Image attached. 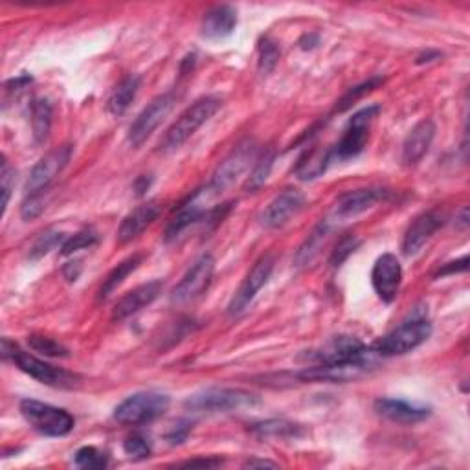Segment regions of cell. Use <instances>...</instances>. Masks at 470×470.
I'll list each match as a JSON object with an SVG mask.
<instances>
[{
	"label": "cell",
	"mask_w": 470,
	"mask_h": 470,
	"mask_svg": "<svg viewBox=\"0 0 470 470\" xmlns=\"http://www.w3.org/2000/svg\"><path fill=\"white\" fill-rule=\"evenodd\" d=\"M221 105L222 100L219 96H203L191 103L162 136L161 151H175L184 145L221 109Z\"/></svg>",
	"instance_id": "1"
},
{
	"label": "cell",
	"mask_w": 470,
	"mask_h": 470,
	"mask_svg": "<svg viewBox=\"0 0 470 470\" xmlns=\"http://www.w3.org/2000/svg\"><path fill=\"white\" fill-rule=\"evenodd\" d=\"M430 335H432V324H430L424 312L415 310L401 326L384 335L373 349L382 357L406 355V352L424 344L430 338Z\"/></svg>",
	"instance_id": "2"
},
{
	"label": "cell",
	"mask_w": 470,
	"mask_h": 470,
	"mask_svg": "<svg viewBox=\"0 0 470 470\" xmlns=\"http://www.w3.org/2000/svg\"><path fill=\"white\" fill-rule=\"evenodd\" d=\"M3 359L13 362L22 373L30 375L31 379L39 380L41 384L52 386V387H61V389H70L77 384V375L63 370V368H56L41 359H37L30 352L22 351L17 344L10 342L8 338L3 340Z\"/></svg>",
	"instance_id": "3"
},
{
	"label": "cell",
	"mask_w": 470,
	"mask_h": 470,
	"mask_svg": "<svg viewBox=\"0 0 470 470\" xmlns=\"http://www.w3.org/2000/svg\"><path fill=\"white\" fill-rule=\"evenodd\" d=\"M21 413L33 430L48 438H65L75 426V419L70 412L41 401H21Z\"/></svg>",
	"instance_id": "4"
},
{
	"label": "cell",
	"mask_w": 470,
	"mask_h": 470,
	"mask_svg": "<svg viewBox=\"0 0 470 470\" xmlns=\"http://www.w3.org/2000/svg\"><path fill=\"white\" fill-rule=\"evenodd\" d=\"M257 403L259 399L245 389L208 387L199 391V394L191 396L186 401V408L201 413H219V412H233V410L248 408Z\"/></svg>",
	"instance_id": "5"
},
{
	"label": "cell",
	"mask_w": 470,
	"mask_h": 470,
	"mask_svg": "<svg viewBox=\"0 0 470 470\" xmlns=\"http://www.w3.org/2000/svg\"><path fill=\"white\" fill-rule=\"evenodd\" d=\"M171 399L159 391H138L114 410V419L122 424H145L162 417L170 410Z\"/></svg>",
	"instance_id": "6"
},
{
	"label": "cell",
	"mask_w": 470,
	"mask_h": 470,
	"mask_svg": "<svg viewBox=\"0 0 470 470\" xmlns=\"http://www.w3.org/2000/svg\"><path fill=\"white\" fill-rule=\"evenodd\" d=\"M379 112H380L379 105H370L349 118L340 142L331 149L333 159H338V161L357 159V156L366 149V144L370 140L371 124Z\"/></svg>",
	"instance_id": "7"
},
{
	"label": "cell",
	"mask_w": 470,
	"mask_h": 470,
	"mask_svg": "<svg viewBox=\"0 0 470 470\" xmlns=\"http://www.w3.org/2000/svg\"><path fill=\"white\" fill-rule=\"evenodd\" d=\"M375 362L371 361L370 352L357 359L342 361V362H331V364H317L312 368H305L298 379L305 382H352L364 375H368L373 370Z\"/></svg>",
	"instance_id": "8"
},
{
	"label": "cell",
	"mask_w": 470,
	"mask_h": 470,
	"mask_svg": "<svg viewBox=\"0 0 470 470\" xmlns=\"http://www.w3.org/2000/svg\"><path fill=\"white\" fill-rule=\"evenodd\" d=\"M213 274H215V257L212 254L201 256L187 268L182 280L173 289L171 301L177 305H184L201 298L205 291H208L213 280Z\"/></svg>",
	"instance_id": "9"
},
{
	"label": "cell",
	"mask_w": 470,
	"mask_h": 470,
	"mask_svg": "<svg viewBox=\"0 0 470 470\" xmlns=\"http://www.w3.org/2000/svg\"><path fill=\"white\" fill-rule=\"evenodd\" d=\"M256 161H257V147H256V144L252 140H243L219 164V168L212 175V180H210L208 187L212 189V193L219 195L221 191H224L235 180H238L252 166V162H256Z\"/></svg>",
	"instance_id": "10"
},
{
	"label": "cell",
	"mask_w": 470,
	"mask_h": 470,
	"mask_svg": "<svg viewBox=\"0 0 470 470\" xmlns=\"http://www.w3.org/2000/svg\"><path fill=\"white\" fill-rule=\"evenodd\" d=\"M72 159V145H61L52 149L48 154H45L41 161H39L28 180H26V197L28 195H41L43 191L48 189V186L61 175V171L68 166Z\"/></svg>",
	"instance_id": "11"
},
{
	"label": "cell",
	"mask_w": 470,
	"mask_h": 470,
	"mask_svg": "<svg viewBox=\"0 0 470 470\" xmlns=\"http://www.w3.org/2000/svg\"><path fill=\"white\" fill-rule=\"evenodd\" d=\"M175 105V94L168 92L162 96H156L133 122L129 129V144L133 147H140L156 129L161 127V124L166 120L168 114L171 112Z\"/></svg>",
	"instance_id": "12"
},
{
	"label": "cell",
	"mask_w": 470,
	"mask_h": 470,
	"mask_svg": "<svg viewBox=\"0 0 470 470\" xmlns=\"http://www.w3.org/2000/svg\"><path fill=\"white\" fill-rule=\"evenodd\" d=\"M274 265H276V259H274L272 254H265L256 261V265L247 274V278L243 280L239 289L235 291L228 305L230 315H241V312L254 301L256 294L266 285L270 274L274 270Z\"/></svg>",
	"instance_id": "13"
},
{
	"label": "cell",
	"mask_w": 470,
	"mask_h": 470,
	"mask_svg": "<svg viewBox=\"0 0 470 470\" xmlns=\"http://www.w3.org/2000/svg\"><path fill=\"white\" fill-rule=\"evenodd\" d=\"M403 283V266L397 256L382 254L371 270V285L384 303H394Z\"/></svg>",
	"instance_id": "14"
},
{
	"label": "cell",
	"mask_w": 470,
	"mask_h": 470,
	"mask_svg": "<svg viewBox=\"0 0 470 470\" xmlns=\"http://www.w3.org/2000/svg\"><path fill=\"white\" fill-rule=\"evenodd\" d=\"M389 197V191L384 187H364L349 191L338 199L333 215L340 221L355 219L364 212L375 208L379 203H384Z\"/></svg>",
	"instance_id": "15"
},
{
	"label": "cell",
	"mask_w": 470,
	"mask_h": 470,
	"mask_svg": "<svg viewBox=\"0 0 470 470\" xmlns=\"http://www.w3.org/2000/svg\"><path fill=\"white\" fill-rule=\"evenodd\" d=\"M212 197H215V193H212V189L208 186L205 189L195 191L193 197H189L187 203H184L178 208V212L173 215V219L170 221V224L166 228V241L177 239L186 228H189L191 224L201 221L208 213L206 203Z\"/></svg>",
	"instance_id": "16"
},
{
	"label": "cell",
	"mask_w": 470,
	"mask_h": 470,
	"mask_svg": "<svg viewBox=\"0 0 470 470\" xmlns=\"http://www.w3.org/2000/svg\"><path fill=\"white\" fill-rule=\"evenodd\" d=\"M305 205V195L300 189L289 187L282 191L276 199H274L261 215V222L266 228H282L292 217H296Z\"/></svg>",
	"instance_id": "17"
},
{
	"label": "cell",
	"mask_w": 470,
	"mask_h": 470,
	"mask_svg": "<svg viewBox=\"0 0 470 470\" xmlns=\"http://www.w3.org/2000/svg\"><path fill=\"white\" fill-rule=\"evenodd\" d=\"M443 215L440 212H424L412 221L403 238V254L412 257L422 250L430 238L443 226Z\"/></svg>",
	"instance_id": "18"
},
{
	"label": "cell",
	"mask_w": 470,
	"mask_h": 470,
	"mask_svg": "<svg viewBox=\"0 0 470 470\" xmlns=\"http://www.w3.org/2000/svg\"><path fill=\"white\" fill-rule=\"evenodd\" d=\"M368 349L366 345L355 338V336H347L340 335L331 340H327L322 347L317 351H312L310 359L317 361L318 364H331V362H342V361H351L366 355Z\"/></svg>",
	"instance_id": "19"
},
{
	"label": "cell",
	"mask_w": 470,
	"mask_h": 470,
	"mask_svg": "<svg viewBox=\"0 0 470 470\" xmlns=\"http://www.w3.org/2000/svg\"><path fill=\"white\" fill-rule=\"evenodd\" d=\"M162 291H164V283L161 280H152L149 283H144V285L133 289L131 292H127L120 301L114 305L112 320L122 322V320L135 317L136 312L149 307L156 298H159L162 294Z\"/></svg>",
	"instance_id": "20"
},
{
	"label": "cell",
	"mask_w": 470,
	"mask_h": 470,
	"mask_svg": "<svg viewBox=\"0 0 470 470\" xmlns=\"http://www.w3.org/2000/svg\"><path fill=\"white\" fill-rule=\"evenodd\" d=\"M375 412L397 424H415L422 422L432 415V408L419 403H410L403 399H377L375 401Z\"/></svg>",
	"instance_id": "21"
},
{
	"label": "cell",
	"mask_w": 470,
	"mask_h": 470,
	"mask_svg": "<svg viewBox=\"0 0 470 470\" xmlns=\"http://www.w3.org/2000/svg\"><path fill=\"white\" fill-rule=\"evenodd\" d=\"M436 138V124L432 120H421L406 136L403 144V162L405 166L419 164L424 154L432 147Z\"/></svg>",
	"instance_id": "22"
},
{
	"label": "cell",
	"mask_w": 470,
	"mask_h": 470,
	"mask_svg": "<svg viewBox=\"0 0 470 470\" xmlns=\"http://www.w3.org/2000/svg\"><path fill=\"white\" fill-rule=\"evenodd\" d=\"M159 215H161V205L156 201H149L145 205L136 206L133 212H129L124 217L120 228H118V241L122 245L131 243L145 228H149L156 219H159Z\"/></svg>",
	"instance_id": "23"
},
{
	"label": "cell",
	"mask_w": 470,
	"mask_h": 470,
	"mask_svg": "<svg viewBox=\"0 0 470 470\" xmlns=\"http://www.w3.org/2000/svg\"><path fill=\"white\" fill-rule=\"evenodd\" d=\"M235 26H238V13L231 6H215L210 12H206L203 19V37L210 39V41H221L233 33Z\"/></svg>",
	"instance_id": "24"
},
{
	"label": "cell",
	"mask_w": 470,
	"mask_h": 470,
	"mask_svg": "<svg viewBox=\"0 0 470 470\" xmlns=\"http://www.w3.org/2000/svg\"><path fill=\"white\" fill-rule=\"evenodd\" d=\"M144 254H135L127 259H124L120 265H116L110 272H109V276L103 280L101 287H100V292H98V300L100 301H105L118 287H120L126 280L129 274H133L144 261Z\"/></svg>",
	"instance_id": "25"
},
{
	"label": "cell",
	"mask_w": 470,
	"mask_h": 470,
	"mask_svg": "<svg viewBox=\"0 0 470 470\" xmlns=\"http://www.w3.org/2000/svg\"><path fill=\"white\" fill-rule=\"evenodd\" d=\"M30 120H31V135L35 144H45L48 140L50 129H52V105L45 98H35L31 101V112H30Z\"/></svg>",
	"instance_id": "26"
},
{
	"label": "cell",
	"mask_w": 470,
	"mask_h": 470,
	"mask_svg": "<svg viewBox=\"0 0 470 470\" xmlns=\"http://www.w3.org/2000/svg\"><path fill=\"white\" fill-rule=\"evenodd\" d=\"M331 161H333V151L331 149H326V151L310 149L300 159V162L296 166V175L303 180L317 178L322 173H326Z\"/></svg>",
	"instance_id": "27"
},
{
	"label": "cell",
	"mask_w": 470,
	"mask_h": 470,
	"mask_svg": "<svg viewBox=\"0 0 470 470\" xmlns=\"http://www.w3.org/2000/svg\"><path fill=\"white\" fill-rule=\"evenodd\" d=\"M138 89H140V77L138 75L126 77V80L112 91V94L109 98V103H107L109 112L114 114V116L124 114L131 107V103L135 101Z\"/></svg>",
	"instance_id": "28"
},
{
	"label": "cell",
	"mask_w": 470,
	"mask_h": 470,
	"mask_svg": "<svg viewBox=\"0 0 470 470\" xmlns=\"http://www.w3.org/2000/svg\"><path fill=\"white\" fill-rule=\"evenodd\" d=\"M252 432L259 438L289 440V438L303 436V428H301V424H296V422H291V421H285V419H268V421L252 424Z\"/></svg>",
	"instance_id": "29"
},
{
	"label": "cell",
	"mask_w": 470,
	"mask_h": 470,
	"mask_svg": "<svg viewBox=\"0 0 470 470\" xmlns=\"http://www.w3.org/2000/svg\"><path fill=\"white\" fill-rule=\"evenodd\" d=\"M327 235H329V226L326 222H320L315 230H312V233L309 235L307 241L300 247V250L296 254V265L305 266L312 259H315L320 254L322 247L326 245Z\"/></svg>",
	"instance_id": "30"
},
{
	"label": "cell",
	"mask_w": 470,
	"mask_h": 470,
	"mask_svg": "<svg viewBox=\"0 0 470 470\" xmlns=\"http://www.w3.org/2000/svg\"><path fill=\"white\" fill-rule=\"evenodd\" d=\"M66 241L65 238V233L61 231H45L43 235H39L37 241L33 243V247L30 248V259L31 261H37V259H41L45 257L47 254H50L52 250H56L59 247H63V243Z\"/></svg>",
	"instance_id": "31"
},
{
	"label": "cell",
	"mask_w": 470,
	"mask_h": 470,
	"mask_svg": "<svg viewBox=\"0 0 470 470\" xmlns=\"http://www.w3.org/2000/svg\"><path fill=\"white\" fill-rule=\"evenodd\" d=\"M274 159H276V156H274V151H265L261 159L256 161L254 170H252L248 182H247V189L256 191L268 180L272 166H274Z\"/></svg>",
	"instance_id": "32"
},
{
	"label": "cell",
	"mask_w": 470,
	"mask_h": 470,
	"mask_svg": "<svg viewBox=\"0 0 470 470\" xmlns=\"http://www.w3.org/2000/svg\"><path fill=\"white\" fill-rule=\"evenodd\" d=\"M28 345L35 351V352H41V355L45 357H54V359H59V357H68V349L56 342L54 338H48V336H43V335H31L28 336Z\"/></svg>",
	"instance_id": "33"
},
{
	"label": "cell",
	"mask_w": 470,
	"mask_h": 470,
	"mask_svg": "<svg viewBox=\"0 0 470 470\" xmlns=\"http://www.w3.org/2000/svg\"><path fill=\"white\" fill-rule=\"evenodd\" d=\"M96 243H98V233L92 228H85L82 231L74 233L72 238H66V241L61 247V254L63 256H72L75 252L94 247Z\"/></svg>",
	"instance_id": "34"
},
{
	"label": "cell",
	"mask_w": 470,
	"mask_h": 470,
	"mask_svg": "<svg viewBox=\"0 0 470 470\" xmlns=\"http://www.w3.org/2000/svg\"><path fill=\"white\" fill-rule=\"evenodd\" d=\"M124 450L131 459H147L152 452V445L145 434L135 432L126 438Z\"/></svg>",
	"instance_id": "35"
},
{
	"label": "cell",
	"mask_w": 470,
	"mask_h": 470,
	"mask_svg": "<svg viewBox=\"0 0 470 470\" xmlns=\"http://www.w3.org/2000/svg\"><path fill=\"white\" fill-rule=\"evenodd\" d=\"M74 461L82 468H105L109 465L107 454L98 450L96 447H83L75 452Z\"/></svg>",
	"instance_id": "36"
},
{
	"label": "cell",
	"mask_w": 470,
	"mask_h": 470,
	"mask_svg": "<svg viewBox=\"0 0 470 470\" xmlns=\"http://www.w3.org/2000/svg\"><path fill=\"white\" fill-rule=\"evenodd\" d=\"M278 61H280V48H278V45L274 43V41H270L268 37L261 39V43H259V61H257L259 70L263 74H268V72L274 70V66L278 65Z\"/></svg>",
	"instance_id": "37"
},
{
	"label": "cell",
	"mask_w": 470,
	"mask_h": 470,
	"mask_svg": "<svg viewBox=\"0 0 470 470\" xmlns=\"http://www.w3.org/2000/svg\"><path fill=\"white\" fill-rule=\"evenodd\" d=\"M384 83V80H382V77H373V80H370V82H366V83H362L361 87H355V89H351L344 98H342V101L336 105V110L338 112H342V110H345V109H349L352 103H355L359 98H362L364 94H368V92H371V91H375L379 85H382Z\"/></svg>",
	"instance_id": "38"
},
{
	"label": "cell",
	"mask_w": 470,
	"mask_h": 470,
	"mask_svg": "<svg viewBox=\"0 0 470 470\" xmlns=\"http://www.w3.org/2000/svg\"><path fill=\"white\" fill-rule=\"evenodd\" d=\"M359 247H361V239H357L355 235H344L331 254V265L333 266L342 265Z\"/></svg>",
	"instance_id": "39"
},
{
	"label": "cell",
	"mask_w": 470,
	"mask_h": 470,
	"mask_svg": "<svg viewBox=\"0 0 470 470\" xmlns=\"http://www.w3.org/2000/svg\"><path fill=\"white\" fill-rule=\"evenodd\" d=\"M0 180H3V213H6L10 197H12V189L15 186V170L10 168L8 161L4 159L3 162V173H0Z\"/></svg>",
	"instance_id": "40"
},
{
	"label": "cell",
	"mask_w": 470,
	"mask_h": 470,
	"mask_svg": "<svg viewBox=\"0 0 470 470\" xmlns=\"http://www.w3.org/2000/svg\"><path fill=\"white\" fill-rule=\"evenodd\" d=\"M45 210V203H43V193L41 195H28L24 205H22V217L26 221L30 219H35L37 215H41V212Z\"/></svg>",
	"instance_id": "41"
},
{
	"label": "cell",
	"mask_w": 470,
	"mask_h": 470,
	"mask_svg": "<svg viewBox=\"0 0 470 470\" xmlns=\"http://www.w3.org/2000/svg\"><path fill=\"white\" fill-rule=\"evenodd\" d=\"M189 434H191V424H189L187 421H178V422L170 430L166 440L170 441V445H182V443L187 440Z\"/></svg>",
	"instance_id": "42"
},
{
	"label": "cell",
	"mask_w": 470,
	"mask_h": 470,
	"mask_svg": "<svg viewBox=\"0 0 470 470\" xmlns=\"http://www.w3.org/2000/svg\"><path fill=\"white\" fill-rule=\"evenodd\" d=\"M468 268V257L463 256L461 259L454 261V263H447L443 268H440V272L436 274V278L438 276H450V274H456V272H466Z\"/></svg>",
	"instance_id": "43"
},
{
	"label": "cell",
	"mask_w": 470,
	"mask_h": 470,
	"mask_svg": "<svg viewBox=\"0 0 470 470\" xmlns=\"http://www.w3.org/2000/svg\"><path fill=\"white\" fill-rule=\"evenodd\" d=\"M221 463V459H189L182 466H219Z\"/></svg>",
	"instance_id": "44"
},
{
	"label": "cell",
	"mask_w": 470,
	"mask_h": 470,
	"mask_svg": "<svg viewBox=\"0 0 470 470\" xmlns=\"http://www.w3.org/2000/svg\"><path fill=\"white\" fill-rule=\"evenodd\" d=\"M151 186V178L147 180V177H140L136 182H135V189H136V195H144Z\"/></svg>",
	"instance_id": "45"
},
{
	"label": "cell",
	"mask_w": 470,
	"mask_h": 470,
	"mask_svg": "<svg viewBox=\"0 0 470 470\" xmlns=\"http://www.w3.org/2000/svg\"><path fill=\"white\" fill-rule=\"evenodd\" d=\"M441 54L440 52H428V54H422L417 57V65H422V63H430V61H436L440 59Z\"/></svg>",
	"instance_id": "46"
},
{
	"label": "cell",
	"mask_w": 470,
	"mask_h": 470,
	"mask_svg": "<svg viewBox=\"0 0 470 470\" xmlns=\"http://www.w3.org/2000/svg\"><path fill=\"white\" fill-rule=\"evenodd\" d=\"M245 466H250V468H254V466H278L276 463H272V461H263V459H250V461H247L245 463Z\"/></svg>",
	"instance_id": "47"
}]
</instances>
